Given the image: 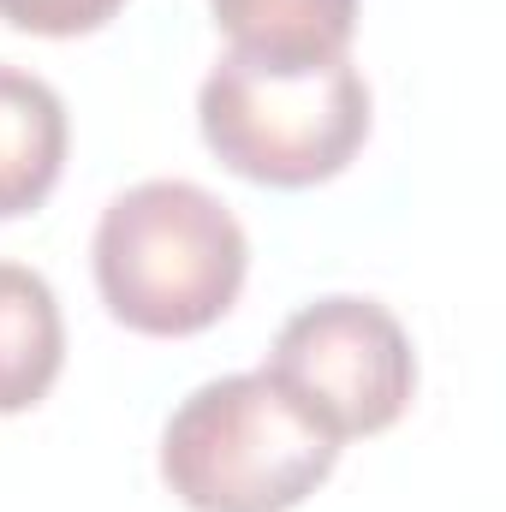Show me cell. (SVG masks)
I'll return each instance as SVG.
<instances>
[{"mask_svg": "<svg viewBox=\"0 0 506 512\" xmlns=\"http://www.w3.org/2000/svg\"><path fill=\"white\" fill-rule=\"evenodd\" d=\"M251 268L239 215L191 179H143L102 209L96 292L114 322L149 340H185L215 328Z\"/></svg>", "mask_w": 506, "mask_h": 512, "instance_id": "cell-1", "label": "cell"}, {"mask_svg": "<svg viewBox=\"0 0 506 512\" xmlns=\"http://www.w3.org/2000/svg\"><path fill=\"white\" fill-rule=\"evenodd\" d=\"M340 465V435L280 382H203L161 429V483L191 512H292Z\"/></svg>", "mask_w": 506, "mask_h": 512, "instance_id": "cell-2", "label": "cell"}, {"mask_svg": "<svg viewBox=\"0 0 506 512\" xmlns=\"http://www.w3.org/2000/svg\"><path fill=\"white\" fill-rule=\"evenodd\" d=\"M203 143L239 179L268 191H310L352 167L370 137V84L340 60L274 66L251 54H221L197 90Z\"/></svg>", "mask_w": 506, "mask_h": 512, "instance_id": "cell-3", "label": "cell"}, {"mask_svg": "<svg viewBox=\"0 0 506 512\" xmlns=\"http://www.w3.org/2000/svg\"><path fill=\"white\" fill-rule=\"evenodd\" d=\"M340 441L381 435L417 393V358L399 316L376 298H316L274 334L268 364Z\"/></svg>", "mask_w": 506, "mask_h": 512, "instance_id": "cell-4", "label": "cell"}, {"mask_svg": "<svg viewBox=\"0 0 506 512\" xmlns=\"http://www.w3.org/2000/svg\"><path fill=\"white\" fill-rule=\"evenodd\" d=\"M66 102L24 66L0 60V221H18L48 203L66 173Z\"/></svg>", "mask_w": 506, "mask_h": 512, "instance_id": "cell-5", "label": "cell"}, {"mask_svg": "<svg viewBox=\"0 0 506 512\" xmlns=\"http://www.w3.org/2000/svg\"><path fill=\"white\" fill-rule=\"evenodd\" d=\"M66 364V322L54 286L24 268L0 262V417H18L48 399Z\"/></svg>", "mask_w": 506, "mask_h": 512, "instance_id": "cell-6", "label": "cell"}, {"mask_svg": "<svg viewBox=\"0 0 506 512\" xmlns=\"http://www.w3.org/2000/svg\"><path fill=\"white\" fill-rule=\"evenodd\" d=\"M233 54L274 66L340 60L358 30V0H209Z\"/></svg>", "mask_w": 506, "mask_h": 512, "instance_id": "cell-7", "label": "cell"}, {"mask_svg": "<svg viewBox=\"0 0 506 512\" xmlns=\"http://www.w3.org/2000/svg\"><path fill=\"white\" fill-rule=\"evenodd\" d=\"M126 0H0V24L24 36H90L102 30Z\"/></svg>", "mask_w": 506, "mask_h": 512, "instance_id": "cell-8", "label": "cell"}]
</instances>
